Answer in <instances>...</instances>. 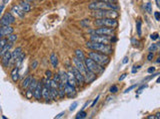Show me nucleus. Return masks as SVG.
Returning a JSON list of instances; mask_svg holds the SVG:
<instances>
[{
  "label": "nucleus",
  "mask_w": 160,
  "mask_h": 119,
  "mask_svg": "<svg viewBox=\"0 0 160 119\" xmlns=\"http://www.w3.org/2000/svg\"><path fill=\"white\" fill-rule=\"evenodd\" d=\"M86 47H87L88 49L92 50V51L99 52V53H102V54H105V55L112 54V48L110 47V45L95 43V42L89 41V42L86 43Z\"/></svg>",
  "instance_id": "1"
},
{
  "label": "nucleus",
  "mask_w": 160,
  "mask_h": 119,
  "mask_svg": "<svg viewBox=\"0 0 160 119\" xmlns=\"http://www.w3.org/2000/svg\"><path fill=\"white\" fill-rule=\"evenodd\" d=\"M92 16L97 18H113L116 19L119 14H118L117 10L113 9H105V10H93Z\"/></svg>",
  "instance_id": "2"
},
{
  "label": "nucleus",
  "mask_w": 160,
  "mask_h": 119,
  "mask_svg": "<svg viewBox=\"0 0 160 119\" xmlns=\"http://www.w3.org/2000/svg\"><path fill=\"white\" fill-rule=\"evenodd\" d=\"M88 58L92 59L95 63H97L100 66H106V64L110 62V59L108 57V55H105V54H102V53H99V52H90L88 54Z\"/></svg>",
  "instance_id": "3"
},
{
  "label": "nucleus",
  "mask_w": 160,
  "mask_h": 119,
  "mask_svg": "<svg viewBox=\"0 0 160 119\" xmlns=\"http://www.w3.org/2000/svg\"><path fill=\"white\" fill-rule=\"evenodd\" d=\"M88 7L91 10H105V9L118 10V6H116L114 3H107V2H101V1L92 2V3L89 4Z\"/></svg>",
  "instance_id": "4"
},
{
  "label": "nucleus",
  "mask_w": 160,
  "mask_h": 119,
  "mask_svg": "<svg viewBox=\"0 0 160 119\" xmlns=\"http://www.w3.org/2000/svg\"><path fill=\"white\" fill-rule=\"evenodd\" d=\"M84 64L88 71H92V73H94L95 74H101L102 71H104V68H103L102 66H100V64H98L97 63H95V62L90 58L84 59Z\"/></svg>",
  "instance_id": "5"
},
{
  "label": "nucleus",
  "mask_w": 160,
  "mask_h": 119,
  "mask_svg": "<svg viewBox=\"0 0 160 119\" xmlns=\"http://www.w3.org/2000/svg\"><path fill=\"white\" fill-rule=\"evenodd\" d=\"M94 24L99 27H109V28H116L118 22L113 18H97L94 21Z\"/></svg>",
  "instance_id": "6"
},
{
  "label": "nucleus",
  "mask_w": 160,
  "mask_h": 119,
  "mask_svg": "<svg viewBox=\"0 0 160 119\" xmlns=\"http://www.w3.org/2000/svg\"><path fill=\"white\" fill-rule=\"evenodd\" d=\"M90 41L95 42V43L110 45V44H111V37L103 36V35H96V34H93V35H91V36H90Z\"/></svg>",
  "instance_id": "7"
},
{
  "label": "nucleus",
  "mask_w": 160,
  "mask_h": 119,
  "mask_svg": "<svg viewBox=\"0 0 160 119\" xmlns=\"http://www.w3.org/2000/svg\"><path fill=\"white\" fill-rule=\"evenodd\" d=\"M93 33L96 35H103V36L112 37L115 36V29L109 28V27H99L98 29H95Z\"/></svg>",
  "instance_id": "8"
},
{
  "label": "nucleus",
  "mask_w": 160,
  "mask_h": 119,
  "mask_svg": "<svg viewBox=\"0 0 160 119\" xmlns=\"http://www.w3.org/2000/svg\"><path fill=\"white\" fill-rule=\"evenodd\" d=\"M15 23V17L12 15L10 12H7L2 16L0 19V25H6V26H11L12 24Z\"/></svg>",
  "instance_id": "9"
},
{
  "label": "nucleus",
  "mask_w": 160,
  "mask_h": 119,
  "mask_svg": "<svg viewBox=\"0 0 160 119\" xmlns=\"http://www.w3.org/2000/svg\"><path fill=\"white\" fill-rule=\"evenodd\" d=\"M73 63L75 64V68L78 69V71H80L81 74L84 76L86 74V71H87V69H86L85 64H84V61H81V60L77 59L75 57V58H73Z\"/></svg>",
  "instance_id": "10"
},
{
  "label": "nucleus",
  "mask_w": 160,
  "mask_h": 119,
  "mask_svg": "<svg viewBox=\"0 0 160 119\" xmlns=\"http://www.w3.org/2000/svg\"><path fill=\"white\" fill-rule=\"evenodd\" d=\"M14 29L11 26H6V25H2L0 26V38H3L5 36H8L13 33Z\"/></svg>",
  "instance_id": "11"
},
{
  "label": "nucleus",
  "mask_w": 160,
  "mask_h": 119,
  "mask_svg": "<svg viewBox=\"0 0 160 119\" xmlns=\"http://www.w3.org/2000/svg\"><path fill=\"white\" fill-rule=\"evenodd\" d=\"M64 91H65V94L68 96V97H73V96L76 95L75 88L72 85H70V84L67 83L64 84Z\"/></svg>",
  "instance_id": "12"
},
{
  "label": "nucleus",
  "mask_w": 160,
  "mask_h": 119,
  "mask_svg": "<svg viewBox=\"0 0 160 119\" xmlns=\"http://www.w3.org/2000/svg\"><path fill=\"white\" fill-rule=\"evenodd\" d=\"M10 13L12 15H15L16 17H19V18H23L25 12H24L18 5H14V6H12V8L10 10Z\"/></svg>",
  "instance_id": "13"
},
{
  "label": "nucleus",
  "mask_w": 160,
  "mask_h": 119,
  "mask_svg": "<svg viewBox=\"0 0 160 119\" xmlns=\"http://www.w3.org/2000/svg\"><path fill=\"white\" fill-rule=\"evenodd\" d=\"M71 73L73 74V76H75V78L77 79L78 83H82V84L85 83V81H84V76H83V74H81L77 69H76V68H72V69H71Z\"/></svg>",
  "instance_id": "14"
},
{
  "label": "nucleus",
  "mask_w": 160,
  "mask_h": 119,
  "mask_svg": "<svg viewBox=\"0 0 160 119\" xmlns=\"http://www.w3.org/2000/svg\"><path fill=\"white\" fill-rule=\"evenodd\" d=\"M33 96L36 99H40L42 97V83H38L35 89L33 90Z\"/></svg>",
  "instance_id": "15"
},
{
  "label": "nucleus",
  "mask_w": 160,
  "mask_h": 119,
  "mask_svg": "<svg viewBox=\"0 0 160 119\" xmlns=\"http://www.w3.org/2000/svg\"><path fill=\"white\" fill-rule=\"evenodd\" d=\"M11 61V52L8 51L6 52L5 54L2 56V60H1V63L3 64V66H9V63H10Z\"/></svg>",
  "instance_id": "16"
},
{
  "label": "nucleus",
  "mask_w": 160,
  "mask_h": 119,
  "mask_svg": "<svg viewBox=\"0 0 160 119\" xmlns=\"http://www.w3.org/2000/svg\"><path fill=\"white\" fill-rule=\"evenodd\" d=\"M20 8L23 10L24 12H29L31 10V5L30 2L26 1V0H19V5Z\"/></svg>",
  "instance_id": "17"
},
{
  "label": "nucleus",
  "mask_w": 160,
  "mask_h": 119,
  "mask_svg": "<svg viewBox=\"0 0 160 119\" xmlns=\"http://www.w3.org/2000/svg\"><path fill=\"white\" fill-rule=\"evenodd\" d=\"M95 78H96V74L94 73H92V71H88V69H87L86 74H84V81H85L86 83H91V81L94 80Z\"/></svg>",
  "instance_id": "18"
},
{
  "label": "nucleus",
  "mask_w": 160,
  "mask_h": 119,
  "mask_svg": "<svg viewBox=\"0 0 160 119\" xmlns=\"http://www.w3.org/2000/svg\"><path fill=\"white\" fill-rule=\"evenodd\" d=\"M67 83H69L70 85H72V86H75L78 84V81H77V79L75 78V76H73V74L71 73H68L67 74Z\"/></svg>",
  "instance_id": "19"
},
{
  "label": "nucleus",
  "mask_w": 160,
  "mask_h": 119,
  "mask_svg": "<svg viewBox=\"0 0 160 119\" xmlns=\"http://www.w3.org/2000/svg\"><path fill=\"white\" fill-rule=\"evenodd\" d=\"M22 53V49L20 48V47H18V48H16L15 50H14L13 52L11 53V61L12 63H15L17 58H18L19 56H20V54Z\"/></svg>",
  "instance_id": "20"
},
{
  "label": "nucleus",
  "mask_w": 160,
  "mask_h": 119,
  "mask_svg": "<svg viewBox=\"0 0 160 119\" xmlns=\"http://www.w3.org/2000/svg\"><path fill=\"white\" fill-rule=\"evenodd\" d=\"M42 85H43V83H42ZM42 97L45 99V100H50L51 99L50 91H49V88L46 85L42 86Z\"/></svg>",
  "instance_id": "21"
},
{
  "label": "nucleus",
  "mask_w": 160,
  "mask_h": 119,
  "mask_svg": "<svg viewBox=\"0 0 160 119\" xmlns=\"http://www.w3.org/2000/svg\"><path fill=\"white\" fill-rule=\"evenodd\" d=\"M11 78H12V80H13L14 83H16V81L18 80V78H19V68H18V66H15V68L12 69Z\"/></svg>",
  "instance_id": "22"
},
{
  "label": "nucleus",
  "mask_w": 160,
  "mask_h": 119,
  "mask_svg": "<svg viewBox=\"0 0 160 119\" xmlns=\"http://www.w3.org/2000/svg\"><path fill=\"white\" fill-rule=\"evenodd\" d=\"M12 46H13V44H12V43H9V42H7L5 46H4L1 50H0V56L2 57L4 54L6 53V52L10 51V49H11V47H12Z\"/></svg>",
  "instance_id": "23"
},
{
  "label": "nucleus",
  "mask_w": 160,
  "mask_h": 119,
  "mask_svg": "<svg viewBox=\"0 0 160 119\" xmlns=\"http://www.w3.org/2000/svg\"><path fill=\"white\" fill-rule=\"evenodd\" d=\"M64 84H65V83H62L61 81L58 83V96L60 98H63L64 95H65V91H64Z\"/></svg>",
  "instance_id": "24"
},
{
  "label": "nucleus",
  "mask_w": 160,
  "mask_h": 119,
  "mask_svg": "<svg viewBox=\"0 0 160 119\" xmlns=\"http://www.w3.org/2000/svg\"><path fill=\"white\" fill-rule=\"evenodd\" d=\"M50 62H51V64H52L53 68L56 69V66H58V58L54 53L50 55Z\"/></svg>",
  "instance_id": "25"
},
{
  "label": "nucleus",
  "mask_w": 160,
  "mask_h": 119,
  "mask_svg": "<svg viewBox=\"0 0 160 119\" xmlns=\"http://www.w3.org/2000/svg\"><path fill=\"white\" fill-rule=\"evenodd\" d=\"M37 83H38V81H37V79L36 78H31V81H30V83H29V85H28V90H30L33 92V90L35 89L36 88V85H37Z\"/></svg>",
  "instance_id": "26"
},
{
  "label": "nucleus",
  "mask_w": 160,
  "mask_h": 119,
  "mask_svg": "<svg viewBox=\"0 0 160 119\" xmlns=\"http://www.w3.org/2000/svg\"><path fill=\"white\" fill-rule=\"evenodd\" d=\"M58 74H59V76H60L61 83H67V74H66L65 71H60L58 73Z\"/></svg>",
  "instance_id": "27"
},
{
  "label": "nucleus",
  "mask_w": 160,
  "mask_h": 119,
  "mask_svg": "<svg viewBox=\"0 0 160 119\" xmlns=\"http://www.w3.org/2000/svg\"><path fill=\"white\" fill-rule=\"evenodd\" d=\"M24 58H25V54H23V53H21L20 54V56L17 58V60H16V62H15V64H16V66H21V64L23 63V60H24Z\"/></svg>",
  "instance_id": "28"
},
{
  "label": "nucleus",
  "mask_w": 160,
  "mask_h": 119,
  "mask_svg": "<svg viewBox=\"0 0 160 119\" xmlns=\"http://www.w3.org/2000/svg\"><path fill=\"white\" fill-rule=\"evenodd\" d=\"M75 55H76V58H77V59L81 60V61H84L85 55H84V53H83L82 51H81V50H76V51H75Z\"/></svg>",
  "instance_id": "29"
},
{
  "label": "nucleus",
  "mask_w": 160,
  "mask_h": 119,
  "mask_svg": "<svg viewBox=\"0 0 160 119\" xmlns=\"http://www.w3.org/2000/svg\"><path fill=\"white\" fill-rule=\"evenodd\" d=\"M31 76H27V78L24 79L23 81H22V88H23L24 89H26V88H28V85H29V83H30V81H31Z\"/></svg>",
  "instance_id": "30"
},
{
  "label": "nucleus",
  "mask_w": 160,
  "mask_h": 119,
  "mask_svg": "<svg viewBox=\"0 0 160 119\" xmlns=\"http://www.w3.org/2000/svg\"><path fill=\"white\" fill-rule=\"evenodd\" d=\"M141 26H142L141 21H140V20H137V22H136V30H137V35H138V36H141V34H142Z\"/></svg>",
  "instance_id": "31"
},
{
  "label": "nucleus",
  "mask_w": 160,
  "mask_h": 119,
  "mask_svg": "<svg viewBox=\"0 0 160 119\" xmlns=\"http://www.w3.org/2000/svg\"><path fill=\"white\" fill-rule=\"evenodd\" d=\"M8 42L9 43H12V44H14L16 42V40H17V35H15V34H10V35H8Z\"/></svg>",
  "instance_id": "32"
},
{
  "label": "nucleus",
  "mask_w": 160,
  "mask_h": 119,
  "mask_svg": "<svg viewBox=\"0 0 160 119\" xmlns=\"http://www.w3.org/2000/svg\"><path fill=\"white\" fill-rule=\"evenodd\" d=\"M86 115H87V113H86L84 110H81L77 113V115H76V119H83L86 117Z\"/></svg>",
  "instance_id": "33"
},
{
  "label": "nucleus",
  "mask_w": 160,
  "mask_h": 119,
  "mask_svg": "<svg viewBox=\"0 0 160 119\" xmlns=\"http://www.w3.org/2000/svg\"><path fill=\"white\" fill-rule=\"evenodd\" d=\"M144 8H145V10H146L147 12H148V13H150L151 14L152 13V7H151V3H146L144 5Z\"/></svg>",
  "instance_id": "34"
},
{
  "label": "nucleus",
  "mask_w": 160,
  "mask_h": 119,
  "mask_svg": "<svg viewBox=\"0 0 160 119\" xmlns=\"http://www.w3.org/2000/svg\"><path fill=\"white\" fill-rule=\"evenodd\" d=\"M8 42V40L5 38H0V50L3 48L4 46L6 45V43Z\"/></svg>",
  "instance_id": "35"
},
{
  "label": "nucleus",
  "mask_w": 160,
  "mask_h": 119,
  "mask_svg": "<svg viewBox=\"0 0 160 119\" xmlns=\"http://www.w3.org/2000/svg\"><path fill=\"white\" fill-rule=\"evenodd\" d=\"M149 52H155L158 50V46H157V44H152L151 46L149 47Z\"/></svg>",
  "instance_id": "36"
},
{
  "label": "nucleus",
  "mask_w": 160,
  "mask_h": 119,
  "mask_svg": "<svg viewBox=\"0 0 160 119\" xmlns=\"http://www.w3.org/2000/svg\"><path fill=\"white\" fill-rule=\"evenodd\" d=\"M109 91H110L111 93H116L117 91H118V88H117L116 85H112L111 88H110Z\"/></svg>",
  "instance_id": "37"
},
{
  "label": "nucleus",
  "mask_w": 160,
  "mask_h": 119,
  "mask_svg": "<svg viewBox=\"0 0 160 119\" xmlns=\"http://www.w3.org/2000/svg\"><path fill=\"white\" fill-rule=\"evenodd\" d=\"M77 105H78V103L76 102V101H75V102H73L72 104H71V106H70L69 110H70V111H73L76 107H77Z\"/></svg>",
  "instance_id": "38"
},
{
  "label": "nucleus",
  "mask_w": 160,
  "mask_h": 119,
  "mask_svg": "<svg viewBox=\"0 0 160 119\" xmlns=\"http://www.w3.org/2000/svg\"><path fill=\"white\" fill-rule=\"evenodd\" d=\"M96 1H101V2H107V3H116L117 0H96Z\"/></svg>",
  "instance_id": "39"
},
{
  "label": "nucleus",
  "mask_w": 160,
  "mask_h": 119,
  "mask_svg": "<svg viewBox=\"0 0 160 119\" xmlns=\"http://www.w3.org/2000/svg\"><path fill=\"white\" fill-rule=\"evenodd\" d=\"M53 80H55L56 81V83H60V76H59V74H54V78H53Z\"/></svg>",
  "instance_id": "40"
},
{
  "label": "nucleus",
  "mask_w": 160,
  "mask_h": 119,
  "mask_svg": "<svg viewBox=\"0 0 160 119\" xmlns=\"http://www.w3.org/2000/svg\"><path fill=\"white\" fill-rule=\"evenodd\" d=\"M150 38H151V40H157L159 38V35H158V33H154L150 36Z\"/></svg>",
  "instance_id": "41"
},
{
  "label": "nucleus",
  "mask_w": 160,
  "mask_h": 119,
  "mask_svg": "<svg viewBox=\"0 0 160 119\" xmlns=\"http://www.w3.org/2000/svg\"><path fill=\"white\" fill-rule=\"evenodd\" d=\"M136 88V84H134V85H131V86H130V88H128L127 89H125L124 93H128V92H129L130 90H132V89H133V88Z\"/></svg>",
  "instance_id": "42"
},
{
  "label": "nucleus",
  "mask_w": 160,
  "mask_h": 119,
  "mask_svg": "<svg viewBox=\"0 0 160 119\" xmlns=\"http://www.w3.org/2000/svg\"><path fill=\"white\" fill-rule=\"evenodd\" d=\"M147 88V84H145V85H142V86H140V88H139L138 89H137V91H136V92H137V93H140L142 90H143L144 88Z\"/></svg>",
  "instance_id": "43"
},
{
  "label": "nucleus",
  "mask_w": 160,
  "mask_h": 119,
  "mask_svg": "<svg viewBox=\"0 0 160 119\" xmlns=\"http://www.w3.org/2000/svg\"><path fill=\"white\" fill-rule=\"evenodd\" d=\"M99 97H100V96H99V95H97V97H96V98L94 99V100H93L92 104H91V107H94V106H95V104L98 102V99H99Z\"/></svg>",
  "instance_id": "44"
},
{
  "label": "nucleus",
  "mask_w": 160,
  "mask_h": 119,
  "mask_svg": "<svg viewBox=\"0 0 160 119\" xmlns=\"http://www.w3.org/2000/svg\"><path fill=\"white\" fill-rule=\"evenodd\" d=\"M45 76H46V78H50L51 76H52V73H51L50 71H46Z\"/></svg>",
  "instance_id": "45"
},
{
  "label": "nucleus",
  "mask_w": 160,
  "mask_h": 119,
  "mask_svg": "<svg viewBox=\"0 0 160 119\" xmlns=\"http://www.w3.org/2000/svg\"><path fill=\"white\" fill-rule=\"evenodd\" d=\"M37 64H38L37 61H34L33 63L31 64V68L33 69H36V68H37Z\"/></svg>",
  "instance_id": "46"
},
{
  "label": "nucleus",
  "mask_w": 160,
  "mask_h": 119,
  "mask_svg": "<svg viewBox=\"0 0 160 119\" xmlns=\"http://www.w3.org/2000/svg\"><path fill=\"white\" fill-rule=\"evenodd\" d=\"M154 16H155V19H156L157 21H159L160 20V13L159 12H154Z\"/></svg>",
  "instance_id": "47"
},
{
  "label": "nucleus",
  "mask_w": 160,
  "mask_h": 119,
  "mask_svg": "<svg viewBox=\"0 0 160 119\" xmlns=\"http://www.w3.org/2000/svg\"><path fill=\"white\" fill-rule=\"evenodd\" d=\"M32 95H33V92H32V91H30V90H27V92H26V97H27V98H30Z\"/></svg>",
  "instance_id": "48"
},
{
  "label": "nucleus",
  "mask_w": 160,
  "mask_h": 119,
  "mask_svg": "<svg viewBox=\"0 0 160 119\" xmlns=\"http://www.w3.org/2000/svg\"><path fill=\"white\" fill-rule=\"evenodd\" d=\"M152 59H153V53H152V52H150L149 55H148V57H147V60H148V61H152Z\"/></svg>",
  "instance_id": "49"
},
{
  "label": "nucleus",
  "mask_w": 160,
  "mask_h": 119,
  "mask_svg": "<svg viewBox=\"0 0 160 119\" xmlns=\"http://www.w3.org/2000/svg\"><path fill=\"white\" fill-rule=\"evenodd\" d=\"M63 115H65V112H61V113H59L58 115H56L55 116V119H58V118H61Z\"/></svg>",
  "instance_id": "50"
},
{
  "label": "nucleus",
  "mask_w": 160,
  "mask_h": 119,
  "mask_svg": "<svg viewBox=\"0 0 160 119\" xmlns=\"http://www.w3.org/2000/svg\"><path fill=\"white\" fill-rule=\"evenodd\" d=\"M148 71L149 74H153L154 71H155V68H153V66H151V68H149V69H148V71Z\"/></svg>",
  "instance_id": "51"
},
{
  "label": "nucleus",
  "mask_w": 160,
  "mask_h": 119,
  "mask_svg": "<svg viewBox=\"0 0 160 119\" xmlns=\"http://www.w3.org/2000/svg\"><path fill=\"white\" fill-rule=\"evenodd\" d=\"M126 76H127V74H122V76H120V78H119V81H121V80H123V79H124L125 78H126Z\"/></svg>",
  "instance_id": "52"
},
{
  "label": "nucleus",
  "mask_w": 160,
  "mask_h": 119,
  "mask_svg": "<svg viewBox=\"0 0 160 119\" xmlns=\"http://www.w3.org/2000/svg\"><path fill=\"white\" fill-rule=\"evenodd\" d=\"M140 66H133V69H132V73L135 74L137 71V69H139Z\"/></svg>",
  "instance_id": "53"
},
{
  "label": "nucleus",
  "mask_w": 160,
  "mask_h": 119,
  "mask_svg": "<svg viewBox=\"0 0 160 119\" xmlns=\"http://www.w3.org/2000/svg\"><path fill=\"white\" fill-rule=\"evenodd\" d=\"M4 9V4H0V14L2 13V11H3Z\"/></svg>",
  "instance_id": "54"
},
{
  "label": "nucleus",
  "mask_w": 160,
  "mask_h": 119,
  "mask_svg": "<svg viewBox=\"0 0 160 119\" xmlns=\"http://www.w3.org/2000/svg\"><path fill=\"white\" fill-rule=\"evenodd\" d=\"M132 42H133V45H134V46H138V43H139V42L138 41H137V40H136V41H135V39H132Z\"/></svg>",
  "instance_id": "55"
},
{
  "label": "nucleus",
  "mask_w": 160,
  "mask_h": 119,
  "mask_svg": "<svg viewBox=\"0 0 160 119\" xmlns=\"http://www.w3.org/2000/svg\"><path fill=\"white\" fill-rule=\"evenodd\" d=\"M122 63H123V64H126V63H128V58H127V57H125V58L123 59Z\"/></svg>",
  "instance_id": "56"
},
{
  "label": "nucleus",
  "mask_w": 160,
  "mask_h": 119,
  "mask_svg": "<svg viewBox=\"0 0 160 119\" xmlns=\"http://www.w3.org/2000/svg\"><path fill=\"white\" fill-rule=\"evenodd\" d=\"M155 115H156V116H155V118H156V119H159L160 118V113H156Z\"/></svg>",
  "instance_id": "57"
},
{
  "label": "nucleus",
  "mask_w": 160,
  "mask_h": 119,
  "mask_svg": "<svg viewBox=\"0 0 160 119\" xmlns=\"http://www.w3.org/2000/svg\"><path fill=\"white\" fill-rule=\"evenodd\" d=\"M148 119H155V116L154 115H152V116H148V117H147Z\"/></svg>",
  "instance_id": "58"
},
{
  "label": "nucleus",
  "mask_w": 160,
  "mask_h": 119,
  "mask_svg": "<svg viewBox=\"0 0 160 119\" xmlns=\"http://www.w3.org/2000/svg\"><path fill=\"white\" fill-rule=\"evenodd\" d=\"M156 4H157V6H159V4H160V1H159V0H156Z\"/></svg>",
  "instance_id": "59"
},
{
  "label": "nucleus",
  "mask_w": 160,
  "mask_h": 119,
  "mask_svg": "<svg viewBox=\"0 0 160 119\" xmlns=\"http://www.w3.org/2000/svg\"><path fill=\"white\" fill-rule=\"evenodd\" d=\"M156 63H157V64H159V63H160V58H158V59H157Z\"/></svg>",
  "instance_id": "60"
},
{
  "label": "nucleus",
  "mask_w": 160,
  "mask_h": 119,
  "mask_svg": "<svg viewBox=\"0 0 160 119\" xmlns=\"http://www.w3.org/2000/svg\"><path fill=\"white\" fill-rule=\"evenodd\" d=\"M159 81H160V79H159V78H157V80H156V83H159Z\"/></svg>",
  "instance_id": "61"
}]
</instances>
